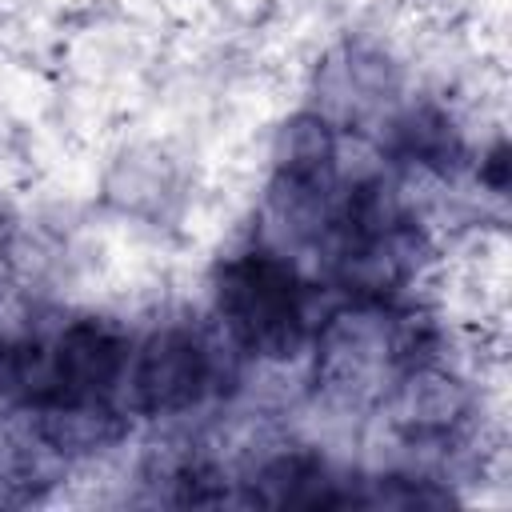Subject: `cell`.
I'll return each instance as SVG.
<instances>
[{
	"instance_id": "6da1fadb",
	"label": "cell",
	"mask_w": 512,
	"mask_h": 512,
	"mask_svg": "<svg viewBox=\"0 0 512 512\" xmlns=\"http://www.w3.org/2000/svg\"><path fill=\"white\" fill-rule=\"evenodd\" d=\"M220 304L232 328L268 352H288L300 332V284L292 272L268 256H252L228 268Z\"/></svg>"
},
{
	"instance_id": "7a4b0ae2",
	"label": "cell",
	"mask_w": 512,
	"mask_h": 512,
	"mask_svg": "<svg viewBox=\"0 0 512 512\" xmlns=\"http://www.w3.org/2000/svg\"><path fill=\"white\" fill-rule=\"evenodd\" d=\"M132 384H136V408H144V412L184 408L208 384L204 348L184 332H164L144 348Z\"/></svg>"
}]
</instances>
